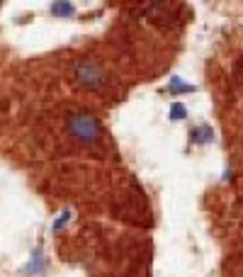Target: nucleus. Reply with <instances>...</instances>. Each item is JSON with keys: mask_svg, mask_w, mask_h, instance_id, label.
I'll return each mask as SVG.
<instances>
[{"mask_svg": "<svg viewBox=\"0 0 243 277\" xmlns=\"http://www.w3.org/2000/svg\"><path fill=\"white\" fill-rule=\"evenodd\" d=\"M68 134L78 141V144H85V146H97L103 141V127L95 114L90 112H73L68 114Z\"/></svg>", "mask_w": 243, "mask_h": 277, "instance_id": "nucleus-1", "label": "nucleus"}, {"mask_svg": "<svg viewBox=\"0 0 243 277\" xmlns=\"http://www.w3.org/2000/svg\"><path fill=\"white\" fill-rule=\"evenodd\" d=\"M75 81L88 90H103L105 83H107V73L95 61L83 58V61L75 64Z\"/></svg>", "mask_w": 243, "mask_h": 277, "instance_id": "nucleus-2", "label": "nucleus"}, {"mask_svg": "<svg viewBox=\"0 0 243 277\" xmlns=\"http://www.w3.org/2000/svg\"><path fill=\"white\" fill-rule=\"evenodd\" d=\"M44 268H47V263H44V253H42V248H37L34 253H32V260L22 268V272H25V275H42Z\"/></svg>", "mask_w": 243, "mask_h": 277, "instance_id": "nucleus-3", "label": "nucleus"}, {"mask_svg": "<svg viewBox=\"0 0 243 277\" xmlns=\"http://www.w3.org/2000/svg\"><path fill=\"white\" fill-rule=\"evenodd\" d=\"M49 12L54 15V17H71V15H75V5L73 3H51L49 5Z\"/></svg>", "mask_w": 243, "mask_h": 277, "instance_id": "nucleus-4", "label": "nucleus"}, {"mask_svg": "<svg viewBox=\"0 0 243 277\" xmlns=\"http://www.w3.org/2000/svg\"><path fill=\"white\" fill-rule=\"evenodd\" d=\"M212 138H214V131H212V127H207V124L192 129V141H195V144H209Z\"/></svg>", "mask_w": 243, "mask_h": 277, "instance_id": "nucleus-5", "label": "nucleus"}, {"mask_svg": "<svg viewBox=\"0 0 243 277\" xmlns=\"http://www.w3.org/2000/svg\"><path fill=\"white\" fill-rule=\"evenodd\" d=\"M195 90H197L195 85L183 83L178 75H175V78H170V85H168V92H170V95H183V92H195Z\"/></svg>", "mask_w": 243, "mask_h": 277, "instance_id": "nucleus-6", "label": "nucleus"}, {"mask_svg": "<svg viewBox=\"0 0 243 277\" xmlns=\"http://www.w3.org/2000/svg\"><path fill=\"white\" fill-rule=\"evenodd\" d=\"M187 117V107L183 105V102H173L170 105V120L173 122H180V120H185Z\"/></svg>", "mask_w": 243, "mask_h": 277, "instance_id": "nucleus-7", "label": "nucleus"}, {"mask_svg": "<svg viewBox=\"0 0 243 277\" xmlns=\"http://www.w3.org/2000/svg\"><path fill=\"white\" fill-rule=\"evenodd\" d=\"M71 219H73V214H71V212H61V216H58L56 222H54V226H51V229H54V231H61L66 224L71 222Z\"/></svg>", "mask_w": 243, "mask_h": 277, "instance_id": "nucleus-8", "label": "nucleus"}]
</instances>
